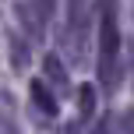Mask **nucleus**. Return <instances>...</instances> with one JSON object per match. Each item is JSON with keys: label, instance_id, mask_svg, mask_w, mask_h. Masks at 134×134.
<instances>
[{"label": "nucleus", "instance_id": "nucleus-1", "mask_svg": "<svg viewBox=\"0 0 134 134\" xmlns=\"http://www.w3.org/2000/svg\"><path fill=\"white\" fill-rule=\"evenodd\" d=\"M99 78L102 85H113L116 81V64H120V28H116V14L113 4L102 7L99 14Z\"/></svg>", "mask_w": 134, "mask_h": 134}, {"label": "nucleus", "instance_id": "nucleus-2", "mask_svg": "<svg viewBox=\"0 0 134 134\" xmlns=\"http://www.w3.org/2000/svg\"><path fill=\"white\" fill-rule=\"evenodd\" d=\"M28 92H32V102H35V109H39L42 116H57V113H60V102L53 99V92H49L46 81L35 78L32 85H28Z\"/></svg>", "mask_w": 134, "mask_h": 134}, {"label": "nucleus", "instance_id": "nucleus-3", "mask_svg": "<svg viewBox=\"0 0 134 134\" xmlns=\"http://www.w3.org/2000/svg\"><path fill=\"white\" fill-rule=\"evenodd\" d=\"M14 14H18V21L25 25V32L32 35V39H42V28H46V25H42V18L32 11V4H28V0H21V4L14 7Z\"/></svg>", "mask_w": 134, "mask_h": 134}, {"label": "nucleus", "instance_id": "nucleus-4", "mask_svg": "<svg viewBox=\"0 0 134 134\" xmlns=\"http://www.w3.org/2000/svg\"><path fill=\"white\" fill-rule=\"evenodd\" d=\"M7 49H11V67L14 71H25L28 67V42L21 32H11L7 35Z\"/></svg>", "mask_w": 134, "mask_h": 134}, {"label": "nucleus", "instance_id": "nucleus-5", "mask_svg": "<svg viewBox=\"0 0 134 134\" xmlns=\"http://www.w3.org/2000/svg\"><path fill=\"white\" fill-rule=\"evenodd\" d=\"M42 67H46V78H49V81H57V85H67V67L60 64V57H57V53H46Z\"/></svg>", "mask_w": 134, "mask_h": 134}, {"label": "nucleus", "instance_id": "nucleus-6", "mask_svg": "<svg viewBox=\"0 0 134 134\" xmlns=\"http://www.w3.org/2000/svg\"><path fill=\"white\" fill-rule=\"evenodd\" d=\"M78 95H81V99H78V109H81V116L88 120V116L95 113V85H81Z\"/></svg>", "mask_w": 134, "mask_h": 134}, {"label": "nucleus", "instance_id": "nucleus-7", "mask_svg": "<svg viewBox=\"0 0 134 134\" xmlns=\"http://www.w3.org/2000/svg\"><path fill=\"white\" fill-rule=\"evenodd\" d=\"M32 11L39 14V18H42V25H46V21L57 14V0H32Z\"/></svg>", "mask_w": 134, "mask_h": 134}, {"label": "nucleus", "instance_id": "nucleus-8", "mask_svg": "<svg viewBox=\"0 0 134 134\" xmlns=\"http://www.w3.org/2000/svg\"><path fill=\"white\" fill-rule=\"evenodd\" d=\"M120 131H124V134H134V106L124 109V116H120Z\"/></svg>", "mask_w": 134, "mask_h": 134}, {"label": "nucleus", "instance_id": "nucleus-9", "mask_svg": "<svg viewBox=\"0 0 134 134\" xmlns=\"http://www.w3.org/2000/svg\"><path fill=\"white\" fill-rule=\"evenodd\" d=\"M92 134H109V131H106V124H95V131H92Z\"/></svg>", "mask_w": 134, "mask_h": 134}, {"label": "nucleus", "instance_id": "nucleus-10", "mask_svg": "<svg viewBox=\"0 0 134 134\" xmlns=\"http://www.w3.org/2000/svg\"><path fill=\"white\" fill-rule=\"evenodd\" d=\"M74 4H78V0H74Z\"/></svg>", "mask_w": 134, "mask_h": 134}]
</instances>
